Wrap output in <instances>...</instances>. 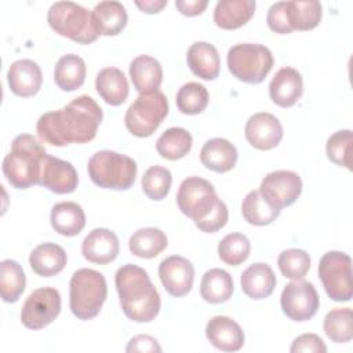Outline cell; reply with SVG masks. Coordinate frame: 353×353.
Masks as SVG:
<instances>
[{
  "instance_id": "1",
  "label": "cell",
  "mask_w": 353,
  "mask_h": 353,
  "mask_svg": "<svg viewBox=\"0 0 353 353\" xmlns=\"http://www.w3.org/2000/svg\"><path fill=\"white\" fill-rule=\"evenodd\" d=\"M101 106L88 95H80L59 110L47 112L37 120L39 138L52 146L87 143L97 135L102 121Z\"/></svg>"
},
{
  "instance_id": "2",
  "label": "cell",
  "mask_w": 353,
  "mask_h": 353,
  "mask_svg": "<svg viewBox=\"0 0 353 353\" xmlns=\"http://www.w3.org/2000/svg\"><path fill=\"white\" fill-rule=\"evenodd\" d=\"M114 284L124 314L137 323L154 320L161 307L160 294L148 272L134 263L123 265L114 274Z\"/></svg>"
},
{
  "instance_id": "3",
  "label": "cell",
  "mask_w": 353,
  "mask_h": 353,
  "mask_svg": "<svg viewBox=\"0 0 353 353\" xmlns=\"http://www.w3.org/2000/svg\"><path fill=\"white\" fill-rule=\"evenodd\" d=\"M47 156L44 146L30 134L15 137L10 153L3 160V174L17 189H28L39 183L43 160Z\"/></svg>"
},
{
  "instance_id": "4",
  "label": "cell",
  "mask_w": 353,
  "mask_h": 353,
  "mask_svg": "<svg viewBox=\"0 0 353 353\" xmlns=\"http://www.w3.org/2000/svg\"><path fill=\"white\" fill-rule=\"evenodd\" d=\"M108 285L102 273L83 268L73 273L69 283V307L80 320H90L99 314L106 301Z\"/></svg>"
},
{
  "instance_id": "5",
  "label": "cell",
  "mask_w": 353,
  "mask_h": 353,
  "mask_svg": "<svg viewBox=\"0 0 353 353\" xmlns=\"http://www.w3.org/2000/svg\"><path fill=\"white\" fill-rule=\"evenodd\" d=\"M87 171L90 179L99 188L127 190L135 182L138 167L130 156L113 150H99L90 157Z\"/></svg>"
},
{
  "instance_id": "6",
  "label": "cell",
  "mask_w": 353,
  "mask_h": 353,
  "mask_svg": "<svg viewBox=\"0 0 353 353\" xmlns=\"http://www.w3.org/2000/svg\"><path fill=\"white\" fill-rule=\"evenodd\" d=\"M50 28L76 43H94L99 33L95 29L92 12L73 1H57L51 4L47 12Z\"/></svg>"
},
{
  "instance_id": "7",
  "label": "cell",
  "mask_w": 353,
  "mask_h": 353,
  "mask_svg": "<svg viewBox=\"0 0 353 353\" xmlns=\"http://www.w3.org/2000/svg\"><path fill=\"white\" fill-rule=\"evenodd\" d=\"M229 72L240 81L259 84L273 68L272 51L256 43H240L229 48L226 57Z\"/></svg>"
},
{
  "instance_id": "8",
  "label": "cell",
  "mask_w": 353,
  "mask_h": 353,
  "mask_svg": "<svg viewBox=\"0 0 353 353\" xmlns=\"http://www.w3.org/2000/svg\"><path fill=\"white\" fill-rule=\"evenodd\" d=\"M168 114V99L160 90L139 94L128 106L124 123L127 130L138 137H150Z\"/></svg>"
},
{
  "instance_id": "9",
  "label": "cell",
  "mask_w": 353,
  "mask_h": 353,
  "mask_svg": "<svg viewBox=\"0 0 353 353\" xmlns=\"http://www.w3.org/2000/svg\"><path fill=\"white\" fill-rule=\"evenodd\" d=\"M319 277L332 301L347 302L352 299V259L347 254L342 251L325 252L319 263Z\"/></svg>"
},
{
  "instance_id": "10",
  "label": "cell",
  "mask_w": 353,
  "mask_h": 353,
  "mask_svg": "<svg viewBox=\"0 0 353 353\" xmlns=\"http://www.w3.org/2000/svg\"><path fill=\"white\" fill-rule=\"evenodd\" d=\"M215 188L200 176H188L179 185L176 203L183 215L194 223L204 219L219 203Z\"/></svg>"
},
{
  "instance_id": "11",
  "label": "cell",
  "mask_w": 353,
  "mask_h": 353,
  "mask_svg": "<svg viewBox=\"0 0 353 353\" xmlns=\"http://www.w3.org/2000/svg\"><path fill=\"white\" fill-rule=\"evenodd\" d=\"M59 313V291L52 287H41L26 298L21 310V321L29 330H41L51 324Z\"/></svg>"
},
{
  "instance_id": "12",
  "label": "cell",
  "mask_w": 353,
  "mask_h": 353,
  "mask_svg": "<svg viewBox=\"0 0 353 353\" xmlns=\"http://www.w3.org/2000/svg\"><path fill=\"white\" fill-rule=\"evenodd\" d=\"M280 305L283 313L294 321L310 320L319 310L320 298L314 285L305 280L288 283L281 292Z\"/></svg>"
},
{
  "instance_id": "13",
  "label": "cell",
  "mask_w": 353,
  "mask_h": 353,
  "mask_svg": "<svg viewBox=\"0 0 353 353\" xmlns=\"http://www.w3.org/2000/svg\"><path fill=\"white\" fill-rule=\"evenodd\" d=\"M261 194L277 210L288 207L296 201L302 192L301 176L290 170L269 172L258 189Z\"/></svg>"
},
{
  "instance_id": "14",
  "label": "cell",
  "mask_w": 353,
  "mask_h": 353,
  "mask_svg": "<svg viewBox=\"0 0 353 353\" xmlns=\"http://www.w3.org/2000/svg\"><path fill=\"white\" fill-rule=\"evenodd\" d=\"M159 277L165 291L179 298L190 292L194 280V268L186 258L171 255L160 262Z\"/></svg>"
},
{
  "instance_id": "15",
  "label": "cell",
  "mask_w": 353,
  "mask_h": 353,
  "mask_svg": "<svg viewBox=\"0 0 353 353\" xmlns=\"http://www.w3.org/2000/svg\"><path fill=\"white\" fill-rule=\"evenodd\" d=\"M245 139L251 146L259 150H270L283 139V125L280 120L268 112L252 114L244 128Z\"/></svg>"
},
{
  "instance_id": "16",
  "label": "cell",
  "mask_w": 353,
  "mask_h": 353,
  "mask_svg": "<svg viewBox=\"0 0 353 353\" xmlns=\"http://www.w3.org/2000/svg\"><path fill=\"white\" fill-rule=\"evenodd\" d=\"M79 175L72 163L47 154L43 160L39 183L52 193L66 194L76 190Z\"/></svg>"
},
{
  "instance_id": "17",
  "label": "cell",
  "mask_w": 353,
  "mask_h": 353,
  "mask_svg": "<svg viewBox=\"0 0 353 353\" xmlns=\"http://www.w3.org/2000/svg\"><path fill=\"white\" fill-rule=\"evenodd\" d=\"M120 251V243L116 233L106 228L92 229L81 244L83 256L98 265H106L113 262Z\"/></svg>"
},
{
  "instance_id": "18",
  "label": "cell",
  "mask_w": 353,
  "mask_h": 353,
  "mask_svg": "<svg viewBox=\"0 0 353 353\" xmlns=\"http://www.w3.org/2000/svg\"><path fill=\"white\" fill-rule=\"evenodd\" d=\"M210 343L222 352H237L243 347L245 336L241 327L228 316H214L205 325Z\"/></svg>"
},
{
  "instance_id": "19",
  "label": "cell",
  "mask_w": 353,
  "mask_h": 353,
  "mask_svg": "<svg viewBox=\"0 0 353 353\" xmlns=\"http://www.w3.org/2000/svg\"><path fill=\"white\" fill-rule=\"evenodd\" d=\"M302 92V76L296 69L291 66L279 69L269 83L270 99L281 108H291L295 105L301 99Z\"/></svg>"
},
{
  "instance_id": "20",
  "label": "cell",
  "mask_w": 353,
  "mask_h": 353,
  "mask_svg": "<svg viewBox=\"0 0 353 353\" xmlns=\"http://www.w3.org/2000/svg\"><path fill=\"white\" fill-rule=\"evenodd\" d=\"M10 90L18 97H33L39 92L43 83L40 66L32 59H18L12 62L7 72Z\"/></svg>"
},
{
  "instance_id": "21",
  "label": "cell",
  "mask_w": 353,
  "mask_h": 353,
  "mask_svg": "<svg viewBox=\"0 0 353 353\" xmlns=\"http://www.w3.org/2000/svg\"><path fill=\"white\" fill-rule=\"evenodd\" d=\"M190 72L203 80H215L219 74L221 59L215 46L207 41L193 43L186 54Z\"/></svg>"
},
{
  "instance_id": "22",
  "label": "cell",
  "mask_w": 353,
  "mask_h": 353,
  "mask_svg": "<svg viewBox=\"0 0 353 353\" xmlns=\"http://www.w3.org/2000/svg\"><path fill=\"white\" fill-rule=\"evenodd\" d=\"M237 157L236 146L225 138H212L207 141L200 150L203 165L219 174L230 171L236 165Z\"/></svg>"
},
{
  "instance_id": "23",
  "label": "cell",
  "mask_w": 353,
  "mask_h": 353,
  "mask_svg": "<svg viewBox=\"0 0 353 353\" xmlns=\"http://www.w3.org/2000/svg\"><path fill=\"white\" fill-rule=\"evenodd\" d=\"M130 77L139 94L157 91L163 81L161 63L150 55H138L130 63Z\"/></svg>"
},
{
  "instance_id": "24",
  "label": "cell",
  "mask_w": 353,
  "mask_h": 353,
  "mask_svg": "<svg viewBox=\"0 0 353 353\" xmlns=\"http://www.w3.org/2000/svg\"><path fill=\"white\" fill-rule=\"evenodd\" d=\"M241 290L251 299L268 298L276 287V276L273 269L263 262L250 265L241 273Z\"/></svg>"
},
{
  "instance_id": "25",
  "label": "cell",
  "mask_w": 353,
  "mask_h": 353,
  "mask_svg": "<svg viewBox=\"0 0 353 353\" xmlns=\"http://www.w3.org/2000/svg\"><path fill=\"white\" fill-rule=\"evenodd\" d=\"M255 7L254 0H221L214 8V22L225 30L237 29L252 18Z\"/></svg>"
},
{
  "instance_id": "26",
  "label": "cell",
  "mask_w": 353,
  "mask_h": 353,
  "mask_svg": "<svg viewBox=\"0 0 353 353\" xmlns=\"http://www.w3.org/2000/svg\"><path fill=\"white\" fill-rule=\"evenodd\" d=\"M68 256L65 250L54 243L39 244L29 256L32 270L41 277H52L63 270Z\"/></svg>"
},
{
  "instance_id": "27",
  "label": "cell",
  "mask_w": 353,
  "mask_h": 353,
  "mask_svg": "<svg viewBox=\"0 0 353 353\" xmlns=\"http://www.w3.org/2000/svg\"><path fill=\"white\" fill-rule=\"evenodd\" d=\"M95 90L99 97L112 106H119L125 102L130 88L125 74L119 68H103L95 79Z\"/></svg>"
},
{
  "instance_id": "28",
  "label": "cell",
  "mask_w": 353,
  "mask_h": 353,
  "mask_svg": "<svg viewBox=\"0 0 353 353\" xmlns=\"http://www.w3.org/2000/svg\"><path fill=\"white\" fill-rule=\"evenodd\" d=\"M50 222L57 233L73 237L84 229L85 214L80 204L74 201H61L52 207Z\"/></svg>"
},
{
  "instance_id": "29",
  "label": "cell",
  "mask_w": 353,
  "mask_h": 353,
  "mask_svg": "<svg viewBox=\"0 0 353 353\" xmlns=\"http://www.w3.org/2000/svg\"><path fill=\"white\" fill-rule=\"evenodd\" d=\"M92 12V19L95 29L99 34L103 36H116L127 25V11L125 7L116 0L99 1Z\"/></svg>"
},
{
  "instance_id": "30",
  "label": "cell",
  "mask_w": 353,
  "mask_h": 353,
  "mask_svg": "<svg viewBox=\"0 0 353 353\" xmlns=\"http://www.w3.org/2000/svg\"><path fill=\"white\" fill-rule=\"evenodd\" d=\"M234 284L232 276L219 268L207 270L200 283L201 298L208 303H223L233 295Z\"/></svg>"
},
{
  "instance_id": "31",
  "label": "cell",
  "mask_w": 353,
  "mask_h": 353,
  "mask_svg": "<svg viewBox=\"0 0 353 353\" xmlns=\"http://www.w3.org/2000/svg\"><path fill=\"white\" fill-rule=\"evenodd\" d=\"M85 62L76 54H66L58 59L54 69L55 84L63 91H74L84 84Z\"/></svg>"
},
{
  "instance_id": "32",
  "label": "cell",
  "mask_w": 353,
  "mask_h": 353,
  "mask_svg": "<svg viewBox=\"0 0 353 353\" xmlns=\"http://www.w3.org/2000/svg\"><path fill=\"white\" fill-rule=\"evenodd\" d=\"M168 239L165 233L157 228H142L132 233L128 240V248L138 258L150 259L165 250Z\"/></svg>"
},
{
  "instance_id": "33",
  "label": "cell",
  "mask_w": 353,
  "mask_h": 353,
  "mask_svg": "<svg viewBox=\"0 0 353 353\" xmlns=\"http://www.w3.org/2000/svg\"><path fill=\"white\" fill-rule=\"evenodd\" d=\"M193 145L192 135L182 127H171L165 130L156 142V150L167 160H178L185 157Z\"/></svg>"
},
{
  "instance_id": "34",
  "label": "cell",
  "mask_w": 353,
  "mask_h": 353,
  "mask_svg": "<svg viewBox=\"0 0 353 353\" xmlns=\"http://www.w3.org/2000/svg\"><path fill=\"white\" fill-rule=\"evenodd\" d=\"M241 212L244 219L250 225H255V226L270 225L280 215V210L274 208L261 194L258 189L247 193V196L241 203Z\"/></svg>"
},
{
  "instance_id": "35",
  "label": "cell",
  "mask_w": 353,
  "mask_h": 353,
  "mask_svg": "<svg viewBox=\"0 0 353 353\" xmlns=\"http://www.w3.org/2000/svg\"><path fill=\"white\" fill-rule=\"evenodd\" d=\"M26 277L17 261L4 259L0 263V294L7 303H14L25 291Z\"/></svg>"
},
{
  "instance_id": "36",
  "label": "cell",
  "mask_w": 353,
  "mask_h": 353,
  "mask_svg": "<svg viewBox=\"0 0 353 353\" xmlns=\"http://www.w3.org/2000/svg\"><path fill=\"white\" fill-rule=\"evenodd\" d=\"M287 17L294 30H312L314 29L323 15V8L319 1H285Z\"/></svg>"
},
{
  "instance_id": "37",
  "label": "cell",
  "mask_w": 353,
  "mask_h": 353,
  "mask_svg": "<svg viewBox=\"0 0 353 353\" xmlns=\"http://www.w3.org/2000/svg\"><path fill=\"white\" fill-rule=\"evenodd\" d=\"M353 313L350 307H336L324 317V332L336 343H346L353 338Z\"/></svg>"
},
{
  "instance_id": "38",
  "label": "cell",
  "mask_w": 353,
  "mask_h": 353,
  "mask_svg": "<svg viewBox=\"0 0 353 353\" xmlns=\"http://www.w3.org/2000/svg\"><path fill=\"white\" fill-rule=\"evenodd\" d=\"M210 97L207 88L196 81L183 84L176 92V106L183 114H199L208 105Z\"/></svg>"
},
{
  "instance_id": "39",
  "label": "cell",
  "mask_w": 353,
  "mask_h": 353,
  "mask_svg": "<svg viewBox=\"0 0 353 353\" xmlns=\"http://www.w3.org/2000/svg\"><path fill=\"white\" fill-rule=\"evenodd\" d=\"M251 252V243L243 233H229L218 244V255L229 266H239Z\"/></svg>"
},
{
  "instance_id": "40",
  "label": "cell",
  "mask_w": 353,
  "mask_h": 353,
  "mask_svg": "<svg viewBox=\"0 0 353 353\" xmlns=\"http://www.w3.org/2000/svg\"><path fill=\"white\" fill-rule=\"evenodd\" d=\"M172 175L163 165L149 167L142 176V190L150 200H163L171 188Z\"/></svg>"
},
{
  "instance_id": "41",
  "label": "cell",
  "mask_w": 353,
  "mask_h": 353,
  "mask_svg": "<svg viewBox=\"0 0 353 353\" xmlns=\"http://www.w3.org/2000/svg\"><path fill=\"white\" fill-rule=\"evenodd\" d=\"M277 265L284 277L301 280L310 269V256L305 250L288 248L279 255Z\"/></svg>"
},
{
  "instance_id": "42",
  "label": "cell",
  "mask_w": 353,
  "mask_h": 353,
  "mask_svg": "<svg viewBox=\"0 0 353 353\" xmlns=\"http://www.w3.org/2000/svg\"><path fill=\"white\" fill-rule=\"evenodd\" d=\"M353 135L350 130H339L328 137L325 143V152L328 160L334 164L352 170L350 153H352Z\"/></svg>"
},
{
  "instance_id": "43",
  "label": "cell",
  "mask_w": 353,
  "mask_h": 353,
  "mask_svg": "<svg viewBox=\"0 0 353 353\" xmlns=\"http://www.w3.org/2000/svg\"><path fill=\"white\" fill-rule=\"evenodd\" d=\"M266 22L270 30L280 33V34H288L294 32V29L290 25L288 17H287V8H285V1H277L273 3L266 15Z\"/></svg>"
},
{
  "instance_id": "44",
  "label": "cell",
  "mask_w": 353,
  "mask_h": 353,
  "mask_svg": "<svg viewBox=\"0 0 353 353\" xmlns=\"http://www.w3.org/2000/svg\"><path fill=\"white\" fill-rule=\"evenodd\" d=\"M228 219H229L228 207H226V204L222 200H219L216 207L204 219H201L200 222H197L194 225L201 232L215 233V232H218L219 229H222L228 223Z\"/></svg>"
},
{
  "instance_id": "45",
  "label": "cell",
  "mask_w": 353,
  "mask_h": 353,
  "mask_svg": "<svg viewBox=\"0 0 353 353\" xmlns=\"http://www.w3.org/2000/svg\"><path fill=\"white\" fill-rule=\"evenodd\" d=\"M291 353L309 352V353H325L327 346L324 341L316 334H302L296 336L290 347Z\"/></svg>"
},
{
  "instance_id": "46",
  "label": "cell",
  "mask_w": 353,
  "mask_h": 353,
  "mask_svg": "<svg viewBox=\"0 0 353 353\" xmlns=\"http://www.w3.org/2000/svg\"><path fill=\"white\" fill-rule=\"evenodd\" d=\"M125 352H161L159 342L150 335H137L130 339Z\"/></svg>"
},
{
  "instance_id": "47",
  "label": "cell",
  "mask_w": 353,
  "mask_h": 353,
  "mask_svg": "<svg viewBox=\"0 0 353 353\" xmlns=\"http://www.w3.org/2000/svg\"><path fill=\"white\" fill-rule=\"evenodd\" d=\"M208 6L207 0H176L175 7L182 15L196 17L200 15Z\"/></svg>"
},
{
  "instance_id": "48",
  "label": "cell",
  "mask_w": 353,
  "mask_h": 353,
  "mask_svg": "<svg viewBox=\"0 0 353 353\" xmlns=\"http://www.w3.org/2000/svg\"><path fill=\"white\" fill-rule=\"evenodd\" d=\"M135 6L146 14H156L160 12L165 6L167 0H143V1H135Z\"/></svg>"
}]
</instances>
